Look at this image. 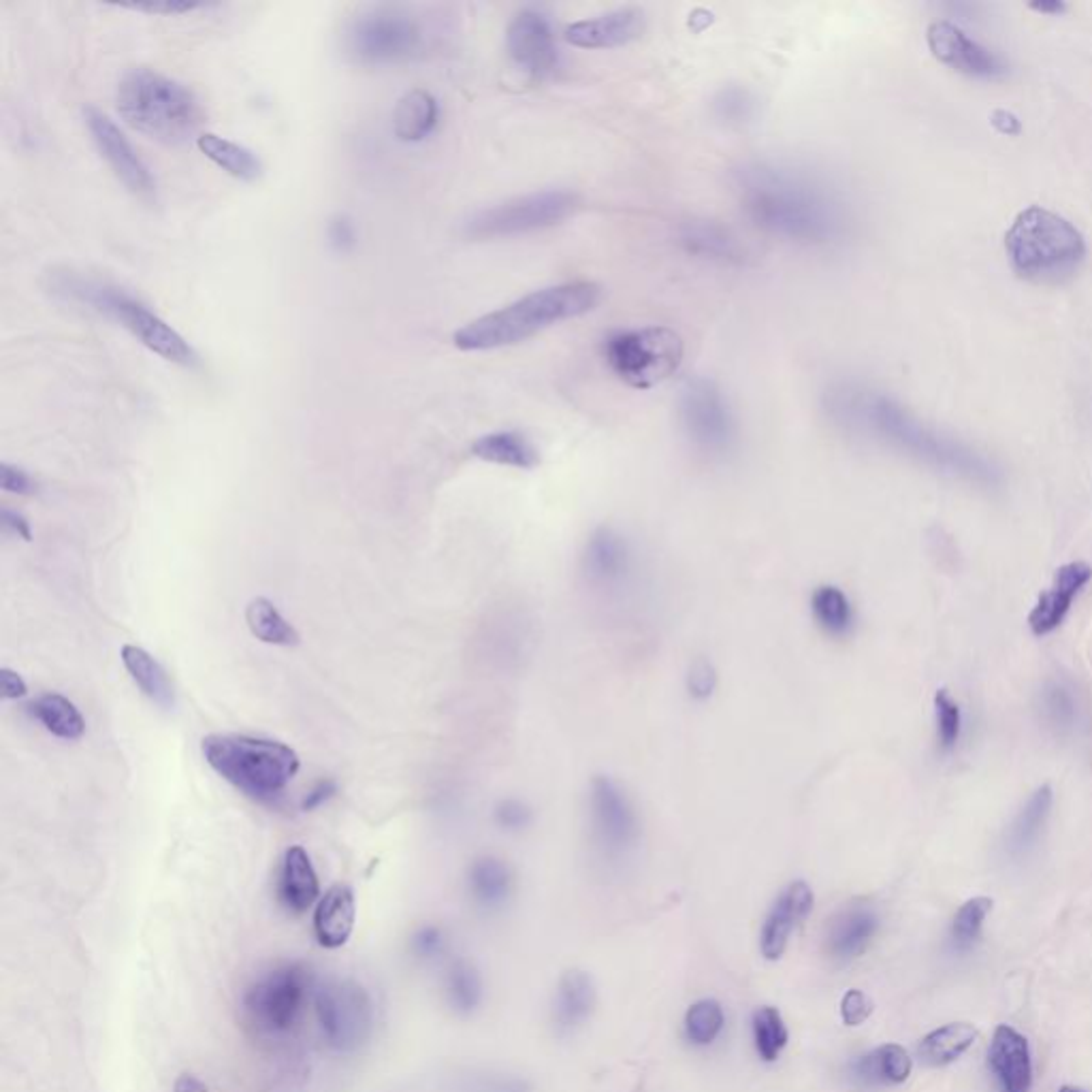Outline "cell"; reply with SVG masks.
<instances>
[{"label":"cell","mask_w":1092,"mask_h":1092,"mask_svg":"<svg viewBox=\"0 0 1092 1092\" xmlns=\"http://www.w3.org/2000/svg\"><path fill=\"white\" fill-rule=\"evenodd\" d=\"M318 1031L325 1044L338 1054L363 1050L376 1028L374 1001L356 979H331L314 997Z\"/></svg>","instance_id":"cell-13"},{"label":"cell","mask_w":1092,"mask_h":1092,"mask_svg":"<svg viewBox=\"0 0 1092 1092\" xmlns=\"http://www.w3.org/2000/svg\"><path fill=\"white\" fill-rule=\"evenodd\" d=\"M873 1013V1001L868 999L862 990H847L846 997L841 999V1020L847 1026H860L868 1020V1015Z\"/></svg>","instance_id":"cell-50"},{"label":"cell","mask_w":1092,"mask_h":1092,"mask_svg":"<svg viewBox=\"0 0 1092 1092\" xmlns=\"http://www.w3.org/2000/svg\"><path fill=\"white\" fill-rule=\"evenodd\" d=\"M992 122H995V127L1001 133H1008V135H1015L1020 131V122L1015 120V116L1008 114V111H997L995 116H992Z\"/></svg>","instance_id":"cell-58"},{"label":"cell","mask_w":1092,"mask_h":1092,"mask_svg":"<svg viewBox=\"0 0 1092 1092\" xmlns=\"http://www.w3.org/2000/svg\"><path fill=\"white\" fill-rule=\"evenodd\" d=\"M589 846L602 864L622 866L640 847L642 815L634 796L611 775L591 777L585 796Z\"/></svg>","instance_id":"cell-9"},{"label":"cell","mask_w":1092,"mask_h":1092,"mask_svg":"<svg viewBox=\"0 0 1092 1092\" xmlns=\"http://www.w3.org/2000/svg\"><path fill=\"white\" fill-rule=\"evenodd\" d=\"M578 205V196L562 189L508 198L465 218L462 235L471 242H491L544 231L562 225L576 212Z\"/></svg>","instance_id":"cell-10"},{"label":"cell","mask_w":1092,"mask_h":1092,"mask_svg":"<svg viewBox=\"0 0 1092 1092\" xmlns=\"http://www.w3.org/2000/svg\"><path fill=\"white\" fill-rule=\"evenodd\" d=\"M327 235H329L331 247L338 252H349V250H353L355 244H356V231H355L353 220L349 216H344V214H338L335 218H331Z\"/></svg>","instance_id":"cell-53"},{"label":"cell","mask_w":1092,"mask_h":1092,"mask_svg":"<svg viewBox=\"0 0 1092 1092\" xmlns=\"http://www.w3.org/2000/svg\"><path fill=\"white\" fill-rule=\"evenodd\" d=\"M682 685L691 702H709L719 689V670L709 657H696L685 670Z\"/></svg>","instance_id":"cell-47"},{"label":"cell","mask_w":1092,"mask_h":1092,"mask_svg":"<svg viewBox=\"0 0 1092 1092\" xmlns=\"http://www.w3.org/2000/svg\"><path fill=\"white\" fill-rule=\"evenodd\" d=\"M0 485H3L7 493H16V495H34L39 491L36 480L27 469L11 464H3V467H0Z\"/></svg>","instance_id":"cell-51"},{"label":"cell","mask_w":1092,"mask_h":1092,"mask_svg":"<svg viewBox=\"0 0 1092 1092\" xmlns=\"http://www.w3.org/2000/svg\"><path fill=\"white\" fill-rule=\"evenodd\" d=\"M196 147L218 169L240 182H256L260 173H263V163H260V158L250 147L231 141L227 136H220L216 133H201L196 136Z\"/></svg>","instance_id":"cell-35"},{"label":"cell","mask_w":1092,"mask_h":1092,"mask_svg":"<svg viewBox=\"0 0 1092 1092\" xmlns=\"http://www.w3.org/2000/svg\"><path fill=\"white\" fill-rule=\"evenodd\" d=\"M201 751L222 779L258 802L280 798L301 766L289 744L244 735H209Z\"/></svg>","instance_id":"cell-7"},{"label":"cell","mask_w":1092,"mask_h":1092,"mask_svg":"<svg viewBox=\"0 0 1092 1092\" xmlns=\"http://www.w3.org/2000/svg\"><path fill=\"white\" fill-rule=\"evenodd\" d=\"M990 1069L995 1073L1001 1092H1031L1033 1086V1061L1031 1048L1024 1035L1015 1028L997 1026L988 1052Z\"/></svg>","instance_id":"cell-26"},{"label":"cell","mask_w":1092,"mask_h":1092,"mask_svg":"<svg viewBox=\"0 0 1092 1092\" xmlns=\"http://www.w3.org/2000/svg\"><path fill=\"white\" fill-rule=\"evenodd\" d=\"M824 408L839 427L909 455L941 474L982 487L997 485L1001 478L995 464L984 455L930 429L884 393L841 382L826 391Z\"/></svg>","instance_id":"cell-2"},{"label":"cell","mask_w":1092,"mask_h":1092,"mask_svg":"<svg viewBox=\"0 0 1092 1092\" xmlns=\"http://www.w3.org/2000/svg\"><path fill=\"white\" fill-rule=\"evenodd\" d=\"M602 301V289L593 282H566L557 287L533 291L467 322L453 335L455 349L464 353L498 351L525 342L533 335L560 325L564 320L580 318L593 312Z\"/></svg>","instance_id":"cell-3"},{"label":"cell","mask_w":1092,"mask_h":1092,"mask_svg":"<svg viewBox=\"0 0 1092 1092\" xmlns=\"http://www.w3.org/2000/svg\"><path fill=\"white\" fill-rule=\"evenodd\" d=\"M935 722L941 749L952 751L962 735V711L946 687L935 693Z\"/></svg>","instance_id":"cell-44"},{"label":"cell","mask_w":1092,"mask_h":1092,"mask_svg":"<svg viewBox=\"0 0 1092 1092\" xmlns=\"http://www.w3.org/2000/svg\"><path fill=\"white\" fill-rule=\"evenodd\" d=\"M173 1092H209V1088L192 1073H182L173 1084Z\"/></svg>","instance_id":"cell-57"},{"label":"cell","mask_w":1092,"mask_h":1092,"mask_svg":"<svg viewBox=\"0 0 1092 1092\" xmlns=\"http://www.w3.org/2000/svg\"><path fill=\"white\" fill-rule=\"evenodd\" d=\"M809 615L815 628L822 631L828 638L843 640L853 634L855 622V606L849 598V593L835 585V582H822L817 585L809 595Z\"/></svg>","instance_id":"cell-30"},{"label":"cell","mask_w":1092,"mask_h":1092,"mask_svg":"<svg viewBox=\"0 0 1092 1092\" xmlns=\"http://www.w3.org/2000/svg\"><path fill=\"white\" fill-rule=\"evenodd\" d=\"M127 9L133 11H141V14H150V16H184V14H192V11L198 9H205V3H186V0H163V3H135V5H122Z\"/></svg>","instance_id":"cell-52"},{"label":"cell","mask_w":1092,"mask_h":1092,"mask_svg":"<svg viewBox=\"0 0 1092 1092\" xmlns=\"http://www.w3.org/2000/svg\"><path fill=\"white\" fill-rule=\"evenodd\" d=\"M120 118L136 133L165 145L196 141L205 120L196 94L184 83L150 69H133L116 90Z\"/></svg>","instance_id":"cell-5"},{"label":"cell","mask_w":1092,"mask_h":1092,"mask_svg":"<svg viewBox=\"0 0 1092 1092\" xmlns=\"http://www.w3.org/2000/svg\"><path fill=\"white\" fill-rule=\"evenodd\" d=\"M726 1028V1011L715 999L691 1003L682 1015V1035L696 1048H709L722 1037Z\"/></svg>","instance_id":"cell-41"},{"label":"cell","mask_w":1092,"mask_h":1092,"mask_svg":"<svg viewBox=\"0 0 1092 1092\" xmlns=\"http://www.w3.org/2000/svg\"><path fill=\"white\" fill-rule=\"evenodd\" d=\"M977 1028L969 1022H952L928 1033L917 1044V1059L926 1066H946L958 1061L977 1039Z\"/></svg>","instance_id":"cell-37"},{"label":"cell","mask_w":1092,"mask_h":1092,"mask_svg":"<svg viewBox=\"0 0 1092 1092\" xmlns=\"http://www.w3.org/2000/svg\"><path fill=\"white\" fill-rule=\"evenodd\" d=\"M30 713L43 728L62 740H78L83 737L85 722L80 709L60 693H43L30 704Z\"/></svg>","instance_id":"cell-38"},{"label":"cell","mask_w":1092,"mask_h":1092,"mask_svg":"<svg viewBox=\"0 0 1092 1092\" xmlns=\"http://www.w3.org/2000/svg\"><path fill=\"white\" fill-rule=\"evenodd\" d=\"M992 911V899L975 897L966 901L956 913L952 922V943L958 950L973 948L977 939L982 937V928L988 913Z\"/></svg>","instance_id":"cell-43"},{"label":"cell","mask_w":1092,"mask_h":1092,"mask_svg":"<svg viewBox=\"0 0 1092 1092\" xmlns=\"http://www.w3.org/2000/svg\"><path fill=\"white\" fill-rule=\"evenodd\" d=\"M335 793H338V784H335L333 779L318 781V784L305 793V798L301 802V809L303 811H314V809H318V806L325 804L329 798H333Z\"/></svg>","instance_id":"cell-54"},{"label":"cell","mask_w":1092,"mask_h":1092,"mask_svg":"<svg viewBox=\"0 0 1092 1092\" xmlns=\"http://www.w3.org/2000/svg\"><path fill=\"white\" fill-rule=\"evenodd\" d=\"M679 418L693 449L726 457L737 444V420L722 389L709 378H689L679 393Z\"/></svg>","instance_id":"cell-14"},{"label":"cell","mask_w":1092,"mask_h":1092,"mask_svg":"<svg viewBox=\"0 0 1092 1092\" xmlns=\"http://www.w3.org/2000/svg\"><path fill=\"white\" fill-rule=\"evenodd\" d=\"M410 952L420 962L440 960L449 952V935L438 924L420 926L418 930H414L412 939H410Z\"/></svg>","instance_id":"cell-48"},{"label":"cell","mask_w":1092,"mask_h":1092,"mask_svg":"<svg viewBox=\"0 0 1092 1092\" xmlns=\"http://www.w3.org/2000/svg\"><path fill=\"white\" fill-rule=\"evenodd\" d=\"M469 453L485 464L515 467V469H533L540 464V453L533 442L520 431H491L471 442Z\"/></svg>","instance_id":"cell-33"},{"label":"cell","mask_w":1092,"mask_h":1092,"mask_svg":"<svg viewBox=\"0 0 1092 1092\" xmlns=\"http://www.w3.org/2000/svg\"><path fill=\"white\" fill-rule=\"evenodd\" d=\"M1059 1092H1084V1090H1079V1088H1073V1086H1063V1088H1061V1090H1059Z\"/></svg>","instance_id":"cell-60"},{"label":"cell","mask_w":1092,"mask_h":1092,"mask_svg":"<svg viewBox=\"0 0 1092 1092\" xmlns=\"http://www.w3.org/2000/svg\"><path fill=\"white\" fill-rule=\"evenodd\" d=\"M0 687H3V698L5 700H20L28 693L27 681H24L16 673V670H11V668L0 670Z\"/></svg>","instance_id":"cell-55"},{"label":"cell","mask_w":1092,"mask_h":1092,"mask_svg":"<svg viewBox=\"0 0 1092 1092\" xmlns=\"http://www.w3.org/2000/svg\"><path fill=\"white\" fill-rule=\"evenodd\" d=\"M1044 715L1054 728H1071L1075 719V700L1071 689L1061 682H1050L1044 691Z\"/></svg>","instance_id":"cell-49"},{"label":"cell","mask_w":1092,"mask_h":1092,"mask_svg":"<svg viewBox=\"0 0 1092 1092\" xmlns=\"http://www.w3.org/2000/svg\"><path fill=\"white\" fill-rule=\"evenodd\" d=\"M1011 267L1031 282L1069 280L1084 263L1086 244L1069 220L1046 207H1026L1005 235Z\"/></svg>","instance_id":"cell-6"},{"label":"cell","mask_w":1092,"mask_h":1092,"mask_svg":"<svg viewBox=\"0 0 1092 1092\" xmlns=\"http://www.w3.org/2000/svg\"><path fill=\"white\" fill-rule=\"evenodd\" d=\"M753 1050L764 1063H777L790 1044V1028L784 1015L771 1005H762L751 1015Z\"/></svg>","instance_id":"cell-40"},{"label":"cell","mask_w":1092,"mask_h":1092,"mask_svg":"<svg viewBox=\"0 0 1092 1092\" xmlns=\"http://www.w3.org/2000/svg\"><path fill=\"white\" fill-rule=\"evenodd\" d=\"M356 924L355 892L346 884H335L320 897L314 907L312 928L320 948L340 950L353 937Z\"/></svg>","instance_id":"cell-28"},{"label":"cell","mask_w":1092,"mask_h":1092,"mask_svg":"<svg viewBox=\"0 0 1092 1092\" xmlns=\"http://www.w3.org/2000/svg\"><path fill=\"white\" fill-rule=\"evenodd\" d=\"M813 907L815 892L804 879H793L779 892L760 930V952L766 960H779L786 954L792 935L806 922Z\"/></svg>","instance_id":"cell-20"},{"label":"cell","mask_w":1092,"mask_h":1092,"mask_svg":"<svg viewBox=\"0 0 1092 1092\" xmlns=\"http://www.w3.org/2000/svg\"><path fill=\"white\" fill-rule=\"evenodd\" d=\"M926 41L933 56L943 65L979 80H997L1008 73L1005 62L988 47L973 41L952 22H933L926 30Z\"/></svg>","instance_id":"cell-19"},{"label":"cell","mask_w":1092,"mask_h":1092,"mask_svg":"<svg viewBox=\"0 0 1092 1092\" xmlns=\"http://www.w3.org/2000/svg\"><path fill=\"white\" fill-rule=\"evenodd\" d=\"M638 557L631 540L613 525L595 527L580 549V576L606 598L622 595L636 578Z\"/></svg>","instance_id":"cell-15"},{"label":"cell","mask_w":1092,"mask_h":1092,"mask_svg":"<svg viewBox=\"0 0 1092 1092\" xmlns=\"http://www.w3.org/2000/svg\"><path fill=\"white\" fill-rule=\"evenodd\" d=\"M312 988L303 962H282L252 979L242 997L247 1024L260 1035H284L300 1020Z\"/></svg>","instance_id":"cell-12"},{"label":"cell","mask_w":1092,"mask_h":1092,"mask_svg":"<svg viewBox=\"0 0 1092 1092\" xmlns=\"http://www.w3.org/2000/svg\"><path fill=\"white\" fill-rule=\"evenodd\" d=\"M881 928V917L873 904L853 901L828 917L822 950L833 964H849L868 952Z\"/></svg>","instance_id":"cell-18"},{"label":"cell","mask_w":1092,"mask_h":1092,"mask_svg":"<svg viewBox=\"0 0 1092 1092\" xmlns=\"http://www.w3.org/2000/svg\"><path fill=\"white\" fill-rule=\"evenodd\" d=\"M682 252L717 265H740L747 260V247L738 235L713 220H685L677 229Z\"/></svg>","instance_id":"cell-25"},{"label":"cell","mask_w":1092,"mask_h":1092,"mask_svg":"<svg viewBox=\"0 0 1092 1092\" xmlns=\"http://www.w3.org/2000/svg\"><path fill=\"white\" fill-rule=\"evenodd\" d=\"M0 520H3V527H5L7 531L14 533V536H18V538H22V540H27V542L32 540L30 523H28V519L24 517L22 513L11 511V508H3V513H0Z\"/></svg>","instance_id":"cell-56"},{"label":"cell","mask_w":1092,"mask_h":1092,"mask_svg":"<svg viewBox=\"0 0 1092 1092\" xmlns=\"http://www.w3.org/2000/svg\"><path fill=\"white\" fill-rule=\"evenodd\" d=\"M462 1092H533L529 1077L511 1071H476L464 1079Z\"/></svg>","instance_id":"cell-46"},{"label":"cell","mask_w":1092,"mask_h":1092,"mask_svg":"<svg viewBox=\"0 0 1092 1092\" xmlns=\"http://www.w3.org/2000/svg\"><path fill=\"white\" fill-rule=\"evenodd\" d=\"M644 32V16L638 9H617L604 16H595L570 24L566 41L580 49H613L640 39Z\"/></svg>","instance_id":"cell-24"},{"label":"cell","mask_w":1092,"mask_h":1092,"mask_svg":"<svg viewBox=\"0 0 1092 1092\" xmlns=\"http://www.w3.org/2000/svg\"><path fill=\"white\" fill-rule=\"evenodd\" d=\"M467 897L482 913L504 911L517 892V873L511 862L493 853H482L467 866Z\"/></svg>","instance_id":"cell-23"},{"label":"cell","mask_w":1092,"mask_h":1092,"mask_svg":"<svg viewBox=\"0 0 1092 1092\" xmlns=\"http://www.w3.org/2000/svg\"><path fill=\"white\" fill-rule=\"evenodd\" d=\"M911 1069L909 1052L899 1044H886L851 1059L846 1065V1077L855 1088L873 1090L907 1082Z\"/></svg>","instance_id":"cell-27"},{"label":"cell","mask_w":1092,"mask_h":1092,"mask_svg":"<svg viewBox=\"0 0 1092 1092\" xmlns=\"http://www.w3.org/2000/svg\"><path fill=\"white\" fill-rule=\"evenodd\" d=\"M732 184L744 216L775 238L830 246L847 229V212L839 194L809 169L753 160L735 171Z\"/></svg>","instance_id":"cell-1"},{"label":"cell","mask_w":1092,"mask_h":1092,"mask_svg":"<svg viewBox=\"0 0 1092 1092\" xmlns=\"http://www.w3.org/2000/svg\"><path fill=\"white\" fill-rule=\"evenodd\" d=\"M49 291L60 300L85 305L120 322L136 342L169 363L182 367H194L198 363L196 351L176 329L167 325L145 303L114 287V284L71 269H56L49 273Z\"/></svg>","instance_id":"cell-4"},{"label":"cell","mask_w":1092,"mask_h":1092,"mask_svg":"<svg viewBox=\"0 0 1092 1092\" xmlns=\"http://www.w3.org/2000/svg\"><path fill=\"white\" fill-rule=\"evenodd\" d=\"M440 105L427 90H410L393 109V133L404 143H418L436 131Z\"/></svg>","instance_id":"cell-34"},{"label":"cell","mask_w":1092,"mask_h":1092,"mask_svg":"<svg viewBox=\"0 0 1092 1092\" xmlns=\"http://www.w3.org/2000/svg\"><path fill=\"white\" fill-rule=\"evenodd\" d=\"M122 664L129 670L136 687L143 691V696L158 704L160 709H171L176 704V691H173V682L167 670L145 649L136 647V644H124Z\"/></svg>","instance_id":"cell-36"},{"label":"cell","mask_w":1092,"mask_h":1092,"mask_svg":"<svg viewBox=\"0 0 1092 1092\" xmlns=\"http://www.w3.org/2000/svg\"><path fill=\"white\" fill-rule=\"evenodd\" d=\"M423 49V28L397 9L358 14L344 30V52L361 67H393L412 60Z\"/></svg>","instance_id":"cell-11"},{"label":"cell","mask_w":1092,"mask_h":1092,"mask_svg":"<svg viewBox=\"0 0 1092 1092\" xmlns=\"http://www.w3.org/2000/svg\"><path fill=\"white\" fill-rule=\"evenodd\" d=\"M246 624L250 628L252 636L260 642L276 644V647H293L300 642V631L280 615L276 604L267 598H254L247 602Z\"/></svg>","instance_id":"cell-39"},{"label":"cell","mask_w":1092,"mask_h":1092,"mask_svg":"<svg viewBox=\"0 0 1092 1092\" xmlns=\"http://www.w3.org/2000/svg\"><path fill=\"white\" fill-rule=\"evenodd\" d=\"M536 822L533 806L519 796H506L493 806V824L506 835H520Z\"/></svg>","instance_id":"cell-45"},{"label":"cell","mask_w":1092,"mask_h":1092,"mask_svg":"<svg viewBox=\"0 0 1092 1092\" xmlns=\"http://www.w3.org/2000/svg\"><path fill=\"white\" fill-rule=\"evenodd\" d=\"M713 114L726 127H744L758 114V98L744 85H726L713 98Z\"/></svg>","instance_id":"cell-42"},{"label":"cell","mask_w":1092,"mask_h":1092,"mask_svg":"<svg viewBox=\"0 0 1092 1092\" xmlns=\"http://www.w3.org/2000/svg\"><path fill=\"white\" fill-rule=\"evenodd\" d=\"M506 49L515 65L533 80H544L560 67V49L549 18L536 9H523L508 24Z\"/></svg>","instance_id":"cell-17"},{"label":"cell","mask_w":1092,"mask_h":1092,"mask_svg":"<svg viewBox=\"0 0 1092 1092\" xmlns=\"http://www.w3.org/2000/svg\"><path fill=\"white\" fill-rule=\"evenodd\" d=\"M442 997L457 1017L476 1015L485 1005L487 986L478 966L467 958H455L442 975Z\"/></svg>","instance_id":"cell-31"},{"label":"cell","mask_w":1092,"mask_h":1092,"mask_svg":"<svg viewBox=\"0 0 1092 1092\" xmlns=\"http://www.w3.org/2000/svg\"><path fill=\"white\" fill-rule=\"evenodd\" d=\"M83 122L88 127L98 154H101L107 167L114 171V176L124 189L143 203H156L158 186L154 173L145 165L139 152L135 150L129 136L118 129V124L96 107L83 109Z\"/></svg>","instance_id":"cell-16"},{"label":"cell","mask_w":1092,"mask_h":1092,"mask_svg":"<svg viewBox=\"0 0 1092 1092\" xmlns=\"http://www.w3.org/2000/svg\"><path fill=\"white\" fill-rule=\"evenodd\" d=\"M598 1010V986L582 969H568L555 986L549 1024L557 1039L574 1037L585 1028Z\"/></svg>","instance_id":"cell-21"},{"label":"cell","mask_w":1092,"mask_h":1092,"mask_svg":"<svg viewBox=\"0 0 1092 1092\" xmlns=\"http://www.w3.org/2000/svg\"><path fill=\"white\" fill-rule=\"evenodd\" d=\"M1092 580V566L1086 562H1069L1054 573L1052 585L1039 595L1028 615V628L1035 636H1048L1069 615L1073 600Z\"/></svg>","instance_id":"cell-22"},{"label":"cell","mask_w":1092,"mask_h":1092,"mask_svg":"<svg viewBox=\"0 0 1092 1092\" xmlns=\"http://www.w3.org/2000/svg\"><path fill=\"white\" fill-rule=\"evenodd\" d=\"M682 346L681 335L662 325L619 329L602 342V358L606 367L631 389L647 391L677 374L681 367Z\"/></svg>","instance_id":"cell-8"},{"label":"cell","mask_w":1092,"mask_h":1092,"mask_svg":"<svg viewBox=\"0 0 1092 1092\" xmlns=\"http://www.w3.org/2000/svg\"><path fill=\"white\" fill-rule=\"evenodd\" d=\"M278 895L284 907L291 913H305L320 901V884L312 858L301 846H293L284 851L280 868Z\"/></svg>","instance_id":"cell-29"},{"label":"cell","mask_w":1092,"mask_h":1092,"mask_svg":"<svg viewBox=\"0 0 1092 1092\" xmlns=\"http://www.w3.org/2000/svg\"><path fill=\"white\" fill-rule=\"evenodd\" d=\"M1031 9L1037 11V14L1061 16V14H1065V11H1066V5H1065V3H1059V0H1054V3H1033Z\"/></svg>","instance_id":"cell-59"},{"label":"cell","mask_w":1092,"mask_h":1092,"mask_svg":"<svg viewBox=\"0 0 1092 1092\" xmlns=\"http://www.w3.org/2000/svg\"><path fill=\"white\" fill-rule=\"evenodd\" d=\"M1052 804L1054 793L1052 788L1046 784L1037 788L1022 809L1017 811L1011 826L1008 828V835H1005V849H1008L1011 858H1024L1026 853H1031L1037 847L1050 819Z\"/></svg>","instance_id":"cell-32"}]
</instances>
